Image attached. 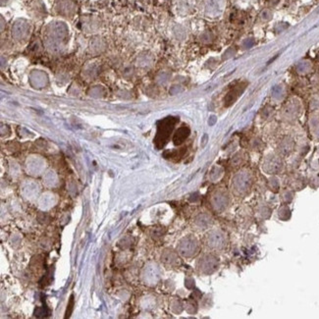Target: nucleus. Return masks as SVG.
Instances as JSON below:
<instances>
[{"label": "nucleus", "instance_id": "nucleus-2", "mask_svg": "<svg viewBox=\"0 0 319 319\" xmlns=\"http://www.w3.org/2000/svg\"><path fill=\"white\" fill-rule=\"evenodd\" d=\"M188 136H189V130L187 128H182V129H180V130H178V132L176 133V134H175V137H174L175 143H176V144H179V143L182 142Z\"/></svg>", "mask_w": 319, "mask_h": 319}, {"label": "nucleus", "instance_id": "nucleus-1", "mask_svg": "<svg viewBox=\"0 0 319 319\" xmlns=\"http://www.w3.org/2000/svg\"><path fill=\"white\" fill-rule=\"evenodd\" d=\"M174 121L173 119L168 118L165 119L160 123L158 126V133L156 137V142H160V145H163L167 140L169 134H170L172 129L174 127Z\"/></svg>", "mask_w": 319, "mask_h": 319}]
</instances>
